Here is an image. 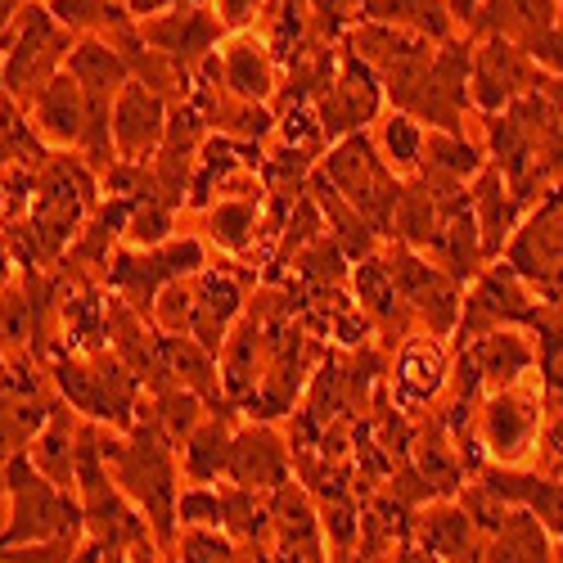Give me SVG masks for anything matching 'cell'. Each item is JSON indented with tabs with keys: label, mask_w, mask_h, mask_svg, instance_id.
Instances as JSON below:
<instances>
[{
	"label": "cell",
	"mask_w": 563,
	"mask_h": 563,
	"mask_svg": "<svg viewBox=\"0 0 563 563\" xmlns=\"http://www.w3.org/2000/svg\"><path fill=\"white\" fill-rule=\"evenodd\" d=\"M10 285V253H5V244H0V289Z\"/></svg>",
	"instance_id": "41"
},
{
	"label": "cell",
	"mask_w": 563,
	"mask_h": 563,
	"mask_svg": "<svg viewBox=\"0 0 563 563\" xmlns=\"http://www.w3.org/2000/svg\"><path fill=\"white\" fill-rule=\"evenodd\" d=\"M154 257H158L167 279L199 275L208 266V249H203V240H195V234H180V240H172V234H167L163 244H154Z\"/></svg>",
	"instance_id": "33"
},
{
	"label": "cell",
	"mask_w": 563,
	"mask_h": 563,
	"mask_svg": "<svg viewBox=\"0 0 563 563\" xmlns=\"http://www.w3.org/2000/svg\"><path fill=\"white\" fill-rule=\"evenodd\" d=\"M442 384H446V356H442L438 334L410 339L401 347V361H397V397L406 406H424L442 393Z\"/></svg>",
	"instance_id": "19"
},
{
	"label": "cell",
	"mask_w": 563,
	"mask_h": 563,
	"mask_svg": "<svg viewBox=\"0 0 563 563\" xmlns=\"http://www.w3.org/2000/svg\"><path fill=\"white\" fill-rule=\"evenodd\" d=\"M483 559H550L545 523L537 519L528 505H523V509H514V514H505Z\"/></svg>",
	"instance_id": "24"
},
{
	"label": "cell",
	"mask_w": 563,
	"mask_h": 563,
	"mask_svg": "<svg viewBox=\"0 0 563 563\" xmlns=\"http://www.w3.org/2000/svg\"><path fill=\"white\" fill-rule=\"evenodd\" d=\"M257 230V199H221L208 217V240L225 253H244Z\"/></svg>",
	"instance_id": "28"
},
{
	"label": "cell",
	"mask_w": 563,
	"mask_h": 563,
	"mask_svg": "<svg viewBox=\"0 0 563 563\" xmlns=\"http://www.w3.org/2000/svg\"><path fill=\"white\" fill-rule=\"evenodd\" d=\"M51 5V14L64 23V27H73V32H104V27H113L118 19H135L122 0H45Z\"/></svg>",
	"instance_id": "29"
},
{
	"label": "cell",
	"mask_w": 563,
	"mask_h": 563,
	"mask_svg": "<svg viewBox=\"0 0 563 563\" xmlns=\"http://www.w3.org/2000/svg\"><path fill=\"white\" fill-rule=\"evenodd\" d=\"M131 442H118L100 429V451L113 464V483L131 496V505L145 514L150 532L158 537V550L176 545V460L172 438L158 429L154 410H135V424L126 429Z\"/></svg>",
	"instance_id": "1"
},
{
	"label": "cell",
	"mask_w": 563,
	"mask_h": 563,
	"mask_svg": "<svg viewBox=\"0 0 563 563\" xmlns=\"http://www.w3.org/2000/svg\"><path fill=\"white\" fill-rule=\"evenodd\" d=\"M537 424H541L537 401L509 384V388H500V393L487 401V410H483V442H487V451H492L496 460L509 464V460H519V455L532 446Z\"/></svg>",
	"instance_id": "12"
},
{
	"label": "cell",
	"mask_w": 563,
	"mask_h": 563,
	"mask_svg": "<svg viewBox=\"0 0 563 563\" xmlns=\"http://www.w3.org/2000/svg\"><path fill=\"white\" fill-rule=\"evenodd\" d=\"M64 73H73V81L81 86L86 100H113L122 90V81L131 77L122 55L113 51L104 36H96V32H86L81 41H73V51L64 59Z\"/></svg>",
	"instance_id": "17"
},
{
	"label": "cell",
	"mask_w": 563,
	"mask_h": 563,
	"mask_svg": "<svg viewBox=\"0 0 563 563\" xmlns=\"http://www.w3.org/2000/svg\"><path fill=\"white\" fill-rule=\"evenodd\" d=\"M559 550H563V545H559Z\"/></svg>",
	"instance_id": "44"
},
{
	"label": "cell",
	"mask_w": 563,
	"mask_h": 563,
	"mask_svg": "<svg viewBox=\"0 0 563 563\" xmlns=\"http://www.w3.org/2000/svg\"><path fill=\"white\" fill-rule=\"evenodd\" d=\"M379 150H384V163L397 176H415L419 163H424V131H419V122L410 113L393 109L379 126Z\"/></svg>",
	"instance_id": "25"
},
{
	"label": "cell",
	"mask_w": 563,
	"mask_h": 563,
	"mask_svg": "<svg viewBox=\"0 0 563 563\" xmlns=\"http://www.w3.org/2000/svg\"><path fill=\"white\" fill-rule=\"evenodd\" d=\"M419 541L433 559H478L474 550V523L455 505H438L419 519Z\"/></svg>",
	"instance_id": "23"
},
{
	"label": "cell",
	"mask_w": 563,
	"mask_h": 563,
	"mask_svg": "<svg viewBox=\"0 0 563 563\" xmlns=\"http://www.w3.org/2000/svg\"><path fill=\"white\" fill-rule=\"evenodd\" d=\"M240 302H244L240 279H230V275H203L199 289H195V324H190V339L203 343V347L217 356V347L225 343L230 320L240 316Z\"/></svg>",
	"instance_id": "18"
},
{
	"label": "cell",
	"mask_w": 563,
	"mask_h": 563,
	"mask_svg": "<svg viewBox=\"0 0 563 563\" xmlns=\"http://www.w3.org/2000/svg\"><path fill=\"white\" fill-rule=\"evenodd\" d=\"M150 316L158 320L163 334H190V324H195V289H185L180 279H167V285L158 289V298H154Z\"/></svg>",
	"instance_id": "32"
},
{
	"label": "cell",
	"mask_w": 563,
	"mask_h": 563,
	"mask_svg": "<svg viewBox=\"0 0 563 563\" xmlns=\"http://www.w3.org/2000/svg\"><path fill=\"white\" fill-rule=\"evenodd\" d=\"M172 203L167 199H135V208H131V221H126V240L135 244V249H154V244H163L167 234H172Z\"/></svg>",
	"instance_id": "30"
},
{
	"label": "cell",
	"mask_w": 563,
	"mask_h": 563,
	"mask_svg": "<svg viewBox=\"0 0 563 563\" xmlns=\"http://www.w3.org/2000/svg\"><path fill=\"white\" fill-rule=\"evenodd\" d=\"M217 77H221V86L230 90V96L262 104V100H271V90H275V55L257 36L234 32V41L225 45V55L217 64Z\"/></svg>",
	"instance_id": "14"
},
{
	"label": "cell",
	"mask_w": 563,
	"mask_h": 563,
	"mask_svg": "<svg viewBox=\"0 0 563 563\" xmlns=\"http://www.w3.org/2000/svg\"><path fill=\"white\" fill-rule=\"evenodd\" d=\"M225 464H230V429L225 424L208 419V424H199L185 438V474L195 483H212L217 474H225Z\"/></svg>",
	"instance_id": "26"
},
{
	"label": "cell",
	"mask_w": 563,
	"mask_h": 563,
	"mask_svg": "<svg viewBox=\"0 0 563 563\" xmlns=\"http://www.w3.org/2000/svg\"><path fill=\"white\" fill-rule=\"evenodd\" d=\"M388 275H393V289L397 298L429 324V330L442 339L455 330V320H460V289H455V279L438 266H429L424 257H419L410 244H401L388 262Z\"/></svg>",
	"instance_id": "7"
},
{
	"label": "cell",
	"mask_w": 563,
	"mask_h": 563,
	"mask_svg": "<svg viewBox=\"0 0 563 563\" xmlns=\"http://www.w3.org/2000/svg\"><path fill=\"white\" fill-rule=\"evenodd\" d=\"M361 10L374 23H397L433 41H451V23H455L446 0H361Z\"/></svg>",
	"instance_id": "22"
},
{
	"label": "cell",
	"mask_w": 563,
	"mask_h": 563,
	"mask_svg": "<svg viewBox=\"0 0 563 563\" xmlns=\"http://www.w3.org/2000/svg\"><path fill=\"white\" fill-rule=\"evenodd\" d=\"M550 451L563 455V419H554V424H550Z\"/></svg>",
	"instance_id": "40"
},
{
	"label": "cell",
	"mask_w": 563,
	"mask_h": 563,
	"mask_svg": "<svg viewBox=\"0 0 563 563\" xmlns=\"http://www.w3.org/2000/svg\"><path fill=\"white\" fill-rule=\"evenodd\" d=\"M27 118H32V131L41 140H51V145H59V150H77L81 131H86V96L73 81V73L59 68L51 81H45L41 96L27 109Z\"/></svg>",
	"instance_id": "11"
},
{
	"label": "cell",
	"mask_w": 563,
	"mask_h": 563,
	"mask_svg": "<svg viewBox=\"0 0 563 563\" xmlns=\"http://www.w3.org/2000/svg\"><path fill=\"white\" fill-rule=\"evenodd\" d=\"M172 550H180V559H240V545L208 523H185Z\"/></svg>",
	"instance_id": "34"
},
{
	"label": "cell",
	"mask_w": 563,
	"mask_h": 563,
	"mask_svg": "<svg viewBox=\"0 0 563 563\" xmlns=\"http://www.w3.org/2000/svg\"><path fill=\"white\" fill-rule=\"evenodd\" d=\"M379 73H374L361 55H343L334 81L324 86V96L316 100V131L320 140H343L352 131H361L365 122L379 118L384 104V90H379Z\"/></svg>",
	"instance_id": "5"
},
{
	"label": "cell",
	"mask_w": 563,
	"mask_h": 563,
	"mask_svg": "<svg viewBox=\"0 0 563 563\" xmlns=\"http://www.w3.org/2000/svg\"><path fill=\"white\" fill-rule=\"evenodd\" d=\"M0 496H5V460H0Z\"/></svg>",
	"instance_id": "42"
},
{
	"label": "cell",
	"mask_w": 563,
	"mask_h": 563,
	"mask_svg": "<svg viewBox=\"0 0 563 563\" xmlns=\"http://www.w3.org/2000/svg\"><path fill=\"white\" fill-rule=\"evenodd\" d=\"M140 36L190 77L195 68H203V59H212L217 36H221V19L203 5H195V0H185V5L163 10L158 19H140Z\"/></svg>",
	"instance_id": "8"
},
{
	"label": "cell",
	"mask_w": 563,
	"mask_h": 563,
	"mask_svg": "<svg viewBox=\"0 0 563 563\" xmlns=\"http://www.w3.org/2000/svg\"><path fill=\"white\" fill-rule=\"evenodd\" d=\"M523 51L537 59V64H545V68H554V73H563V27L554 23V27H545L541 36H532Z\"/></svg>",
	"instance_id": "36"
},
{
	"label": "cell",
	"mask_w": 563,
	"mask_h": 563,
	"mask_svg": "<svg viewBox=\"0 0 563 563\" xmlns=\"http://www.w3.org/2000/svg\"><path fill=\"white\" fill-rule=\"evenodd\" d=\"M176 519L180 523H208V528H221L225 523V496L212 492L208 483H195L190 492L176 496Z\"/></svg>",
	"instance_id": "35"
},
{
	"label": "cell",
	"mask_w": 563,
	"mask_h": 563,
	"mask_svg": "<svg viewBox=\"0 0 563 563\" xmlns=\"http://www.w3.org/2000/svg\"><path fill=\"white\" fill-rule=\"evenodd\" d=\"M559 23V0H478V10L468 14V36H505L528 45L545 27Z\"/></svg>",
	"instance_id": "13"
},
{
	"label": "cell",
	"mask_w": 563,
	"mask_h": 563,
	"mask_svg": "<svg viewBox=\"0 0 563 563\" xmlns=\"http://www.w3.org/2000/svg\"><path fill=\"white\" fill-rule=\"evenodd\" d=\"M271 532H275V550L285 559H320V519L307 505L302 487L279 483L271 496Z\"/></svg>",
	"instance_id": "15"
},
{
	"label": "cell",
	"mask_w": 563,
	"mask_h": 563,
	"mask_svg": "<svg viewBox=\"0 0 563 563\" xmlns=\"http://www.w3.org/2000/svg\"><path fill=\"white\" fill-rule=\"evenodd\" d=\"M419 172H433V176H451V180H468L483 172V158L478 150L468 145L464 135H451V131H438L433 140H424V163Z\"/></svg>",
	"instance_id": "27"
},
{
	"label": "cell",
	"mask_w": 563,
	"mask_h": 563,
	"mask_svg": "<svg viewBox=\"0 0 563 563\" xmlns=\"http://www.w3.org/2000/svg\"><path fill=\"white\" fill-rule=\"evenodd\" d=\"M225 474L249 492H275L279 483H289V446L279 442V433L266 429V424L244 429L240 438H230Z\"/></svg>",
	"instance_id": "10"
},
{
	"label": "cell",
	"mask_w": 563,
	"mask_h": 563,
	"mask_svg": "<svg viewBox=\"0 0 563 563\" xmlns=\"http://www.w3.org/2000/svg\"><path fill=\"white\" fill-rule=\"evenodd\" d=\"M163 131H167V100L158 90H150L145 81L126 77L122 90L113 96V150H118V158H131V163L154 158L163 145Z\"/></svg>",
	"instance_id": "9"
},
{
	"label": "cell",
	"mask_w": 563,
	"mask_h": 563,
	"mask_svg": "<svg viewBox=\"0 0 563 563\" xmlns=\"http://www.w3.org/2000/svg\"><path fill=\"white\" fill-rule=\"evenodd\" d=\"M262 5L266 0H217V19H221V27H230V32H244L257 14H262Z\"/></svg>",
	"instance_id": "37"
},
{
	"label": "cell",
	"mask_w": 563,
	"mask_h": 563,
	"mask_svg": "<svg viewBox=\"0 0 563 563\" xmlns=\"http://www.w3.org/2000/svg\"><path fill=\"white\" fill-rule=\"evenodd\" d=\"M122 5H126V0H122Z\"/></svg>",
	"instance_id": "43"
},
{
	"label": "cell",
	"mask_w": 563,
	"mask_h": 563,
	"mask_svg": "<svg viewBox=\"0 0 563 563\" xmlns=\"http://www.w3.org/2000/svg\"><path fill=\"white\" fill-rule=\"evenodd\" d=\"M468 361H474L478 379L492 388H509L519 384V374L532 365V347L519 334H505V330H487L474 347H468Z\"/></svg>",
	"instance_id": "21"
},
{
	"label": "cell",
	"mask_w": 563,
	"mask_h": 563,
	"mask_svg": "<svg viewBox=\"0 0 563 563\" xmlns=\"http://www.w3.org/2000/svg\"><path fill=\"white\" fill-rule=\"evenodd\" d=\"M537 73H532V55L519 41L505 36H483V45H474L468 55V100L487 113H500L509 100L537 90Z\"/></svg>",
	"instance_id": "6"
},
{
	"label": "cell",
	"mask_w": 563,
	"mask_h": 563,
	"mask_svg": "<svg viewBox=\"0 0 563 563\" xmlns=\"http://www.w3.org/2000/svg\"><path fill=\"white\" fill-rule=\"evenodd\" d=\"M294 266L311 279V285H339V279H343V266H347V253L339 249V240L311 234V244L294 257Z\"/></svg>",
	"instance_id": "31"
},
{
	"label": "cell",
	"mask_w": 563,
	"mask_h": 563,
	"mask_svg": "<svg viewBox=\"0 0 563 563\" xmlns=\"http://www.w3.org/2000/svg\"><path fill=\"white\" fill-rule=\"evenodd\" d=\"M5 496H10V528L0 532V559L32 545H59L68 559H77L86 519H81V500H73V487L45 478L27 451H14L5 460Z\"/></svg>",
	"instance_id": "2"
},
{
	"label": "cell",
	"mask_w": 563,
	"mask_h": 563,
	"mask_svg": "<svg viewBox=\"0 0 563 563\" xmlns=\"http://www.w3.org/2000/svg\"><path fill=\"white\" fill-rule=\"evenodd\" d=\"M324 180H330L334 190L379 234L393 230V212H397V199H401V180H397V172L379 154H374V145H369L361 131L334 140L330 158H324Z\"/></svg>",
	"instance_id": "4"
},
{
	"label": "cell",
	"mask_w": 563,
	"mask_h": 563,
	"mask_svg": "<svg viewBox=\"0 0 563 563\" xmlns=\"http://www.w3.org/2000/svg\"><path fill=\"white\" fill-rule=\"evenodd\" d=\"M27 5V0H0V32H5L10 23H14V14Z\"/></svg>",
	"instance_id": "39"
},
{
	"label": "cell",
	"mask_w": 563,
	"mask_h": 563,
	"mask_svg": "<svg viewBox=\"0 0 563 563\" xmlns=\"http://www.w3.org/2000/svg\"><path fill=\"white\" fill-rule=\"evenodd\" d=\"M27 455H32V464L41 468L45 478H55L59 487H73L77 492V419H73L68 401H55L51 406L45 424L27 442Z\"/></svg>",
	"instance_id": "16"
},
{
	"label": "cell",
	"mask_w": 563,
	"mask_h": 563,
	"mask_svg": "<svg viewBox=\"0 0 563 563\" xmlns=\"http://www.w3.org/2000/svg\"><path fill=\"white\" fill-rule=\"evenodd\" d=\"M73 41H77V32L64 27L51 14V5L27 0L14 14V23L0 32V96L19 113H27L32 100L41 96V86L64 68Z\"/></svg>",
	"instance_id": "3"
},
{
	"label": "cell",
	"mask_w": 563,
	"mask_h": 563,
	"mask_svg": "<svg viewBox=\"0 0 563 563\" xmlns=\"http://www.w3.org/2000/svg\"><path fill=\"white\" fill-rule=\"evenodd\" d=\"M505 176L500 172H483L478 185H474V195H468V208H474L478 217V230H483V253L496 257L509 240V230H514V217H519V199H505Z\"/></svg>",
	"instance_id": "20"
},
{
	"label": "cell",
	"mask_w": 563,
	"mask_h": 563,
	"mask_svg": "<svg viewBox=\"0 0 563 563\" xmlns=\"http://www.w3.org/2000/svg\"><path fill=\"white\" fill-rule=\"evenodd\" d=\"M446 10H451V19L468 23V14H474V10H478V0H446Z\"/></svg>",
	"instance_id": "38"
}]
</instances>
